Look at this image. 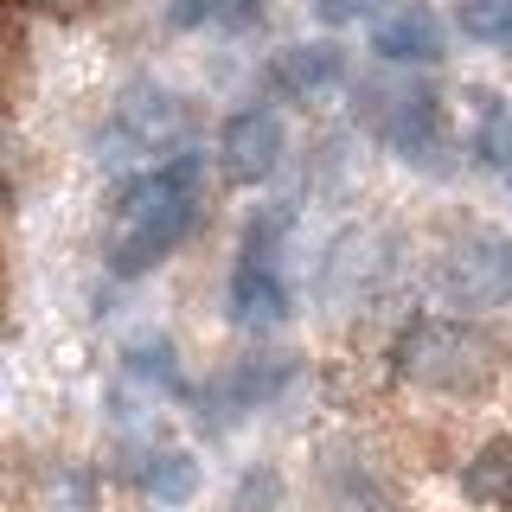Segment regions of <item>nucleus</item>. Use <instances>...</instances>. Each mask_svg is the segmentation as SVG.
I'll use <instances>...</instances> for the list:
<instances>
[{
    "label": "nucleus",
    "instance_id": "obj_1",
    "mask_svg": "<svg viewBox=\"0 0 512 512\" xmlns=\"http://www.w3.org/2000/svg\"><path fill=\"white\" fill-rule=\"evenodd\" d=\"M205 205V154H167L160 167L135 173L116 199V244H109V269L122 282L148 276L186 244Z\"/></svg>",
    "mask_w": 512,
    "mask_h": 512
},
{
    "label": "nucleus",
    "instance_id": "obj_2",
    "mask_svg": "<svg viewBox=\"0 0 512 512\" xmlns=\"http://www.w3.org/2000/svg\"><path fill=\"white\" fill-rule=\"evenodd\" d=\"M288 224H295L288 205H269V212L250 218L237 269H231V320L237 327H276V320H288V308H295V295H288V282H282V263H276Z\"/></svg>",
    "mask_w": 512,
    "mask_h": 512
},
{
    "label": "nucleus",
    "instance_id": "obj_3",
    "mask_svg": "<svg viewBox=\"0 0 512 512\" xmlns=\"http://www.w3.org/2000/svg\"><path fill=\"white\" fill-rule=\"evenodd\" d=\"M180 96L173 90H160V84H135L116 103V116H109V128H103V160L109 167H122V160H148V154H160L173 135H180Z\"/></svg>",
    "mask_w": 512,
    "mask_h": 512
},
{
    "label": "nucleus",
    "instance_id": "obj_4",
    "mask_svg": "<svg viewBox=\"0 0 512 512\" xmlns=\"http://www.w3.org/2000/svg\"><path fill=\"white\" fill-rule=\"evenodd\" d=\"M442 295L455 308H500V301H512V237L468 231L442 256Z\"/></svg>",
    "mask_w": 512,
    "mask_h": 512
},
{
    "label": "nucleus",
    "instance_id": "obj_5",
    "mask_svg": "<svg viewBox=\"0 0 512 512\" xmlns=\"http://www.w3.org/2000/svg\"><path fill=\"white\" fill-rule=\"evenodd\" d=\"M282 154H288V128H282L276 109H263V103L237 109L218 135V167H224V180H237V186L269 180V173L282 167Z\"/></svg>",
    "mask_w": 512,
    "mask_h": 512
},
{
    "label": "nucleus",
    "instance_id": "obj_6",
    "mask_svg": "<svg viewBox=\"0 0 512 512\" xmlns=\"http://www.w3.org/2000/svg\"><path fill=\"white\" fill-rule=\"evenodd\" d=\"M372 52L384 64H442L448 32H442V20L423 7V0H410V7L384 13V20L372 26Z\"/></svg>",
    "mask_w": 512,
    "mask_h": 512
},
{
    "label": "nucleus",
    "instance_id": "obj_7",
    "mask_svg": "<svg viewBox=\"0 0 512 512\" xmlns=\"http://www.w3.org/2000/svg\"><path fill=\"white\" fill-rule=\"evenodd\" d=\"M378 135H384V148H391V154L423 160V167H429V160L442 154V103L429 90L397 96L391 116H378Z\"/></svg>",
    "mask_w": 512,
    "mask_h": 512
},
{
    "label": "nucleus",
    "instance_id": "obj_8",
    "mask_svg": "<svg viewBox=\"0 0 512 512\" xmlns=\"http://www.w3.org/2000/svg\"><path fill=\"white\" fill-rule=\"evenodd\" d=\"M269 84L282 96H320L327 84H340V52L333 45H288L269 64Z\"/></svg>",
    "mask_w": 512,
    "mask_h": 512
},
{
    "label": "nucleus",
    "instance_id": "obj_9",
    "mask_svg": "<svg viewBox=\"0 0 512 512\" xmlns=\"http://www.w3.org/2000/svg\"><path fill=\"white\" fill-rule=\"evenodd\" d=\"M461 493L480 506H512V442H487L461 468Z\"/></svg>",
    "mask_w": 512,
    "mask_h": 512
},
{
    "label": "nucleus",
    "instance_id": "obj_10",
    "mask_svg": "<svg viewBox=\"0 0 512 512\" xmlns=\"http://www.w3.org/2000/svg\"><path fill=\"white\" fill-rule=\"evenodd\" d=\"M141 487H148L160 506H186L192 493H199V461H192L186 448H160V455H148V468H141Z\"/></svg>",
    "mask_w": 512,
    "mask_h": 512
},
{
    "label": "nucleus",
    "instance_id": "obj_11",
    "mask_svg": "<svg viewBox=\"0 0 512 512\" xmlns=\"http://www.w3.org/2000/svg\"><path fill=\"white\" fill-rule=\"evenodd\" d=\"M474 154H480V167L512 173V109L500 103V96H487V116H480V128H474Z\"/></svg>",
    "mask_w": 512,
    "mask_h": 512
},
{
    "label": "nucleus",
    "instance_id": "obj_12",
    "mask_svg": "<svg viewBox=\"0 0 512 512\" xmlns=\"http://www.w3.org/2000/svg\"><path fill=\"white\" fill-rule=\"evenodd\" d=\"M461 32L512 52V0H461Z\"/></svg>",
    "mask_w": 512,
    "mask_h": 512
},
{
    "label": "nucleus",
    "instance_id": "obj_13",
    "mask_svg": "<svg viewBox=\"0 0 512 512\" xmlns=\"http://www.w3.org/2000/svg\"><path fill=\"white\" fill-rule=\"evenodd\" d=\"M122 365H128V372H135L141 384H160V391H180V359H173V340H160V333H154V340H135Z\"/></svg>",
    "mask_w": 512,
    "mask_h": 512
},
{
    "label": "nucleus",
    "instance_id": "obj_14",
    "mask_svg": "<svg viewBox=\"0 0 512 512\" xmlns=\"http://www.w3.org/2000/svg\"><path fill=\"white\" fill-rule=\"evenodd\" d=\"M45 512H96V480L84 468H58L45 480Z\"/></svg>",
    "mask_w": 512,
    "mask_h": 512
},
{
    "label": "nucleus",
    "instance_id": "obj_15",
    "mask_svg": "<svg viewBox=\"0 0 512 512\" xmlns=\"http://www.w3.org/2000/svg\"><path fill=\"white\" fill-rule=\"evenodd\" d=\"M276 506H282V474L276 468H250L244 480H237L231 512H276Z\"/></svg>",
    "mask_w": 512,
    "mask_h": 512
},
{
    "label": "nucleus",
    "instance_id": "obj_16",
    "mask_svg": "<svg viewBox=\"0 0 512 512\" xmlns=\"http://www.w3.org/2000/svg\"><path fill=\"white\" fill-rule=\"evenodd\" d=\"M231 20V0H173V26H212Z\"/></svg>",
    "mask_w": 512,
    "mask_h": 512
},
{
    "label": "nucleus",
    "instance_id": "obj_17",
    "mask_svg": "<svg viewBox=\"0 0 512 512\" xmlns=\"http://www.w3.org/2000/svg\"><path fill=\"white\" fill-rule=\"evenodd\" d=\"M372 7H378V0H314V13L327 26H346V20H359V13H372Z\"/></svg>",
    "mask_w": 512,
    "mask_h": 512
},
{
    "label": "nucleus",
    "instance_id": "obj_18",
    "mask_svg": "<svg viewBox=\"0 0 512 512\" xmlns=\"http://www.w3.org/2000/svg\"><path fill=\"white\" fill-rule=\"evenodd\" d=\"M506 192H512V173H506Z\"/></svg>",
    "mask_w": 512,
    "mask_h": 512
}]
</instances>
